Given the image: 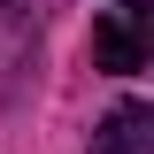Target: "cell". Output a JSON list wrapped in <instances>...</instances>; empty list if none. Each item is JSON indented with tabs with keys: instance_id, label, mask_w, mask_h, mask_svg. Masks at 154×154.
I'll use <instances>...</instances> for the list:
<instances>
[{
	"instance_id": "2",
	"label": "cell",
	"mask_w": 154,
	"mask_h": 154,
	"mask_svg": "<svg viewBox=\"0 0 154 154\" xmlns=\"http://www.w3.org/2000/svg\"><path fill=\"white\" fill-rule=\"evenodd\" d=\"M93 154H154V108L146 100H123V108L93 131Z\"/></svg>"
},
{
	"instance_id": "3",
	"label": "cell",
	"mask_w": 154,
	"mask_h": 154,
	"mask_svg": "<svg viewBox=\"0 0 154 154\" xmlns=\"http://www.w3.org/2000/svg\"><path fill=\"white\" fill-rule=\"evenodd\" d=\"M116 8H123V16H146V0H116Z\"/></svg>"
},
{
	"instance_id": "1",
	"label": "cell",
	"mask_w": 154,
	"mask_h": 154,
	"mask_svg": "<svg viewBox=\"0 0 154 154\" xmlns=\"http://www.w3.org/2000/svg\"><path fill=\"white\" fill-rule=\"evenodd\" d=\"M93 62L100 69H116V77H131V69H146V16H100L93 23Z\"/></svg>"
}]
</instances>
